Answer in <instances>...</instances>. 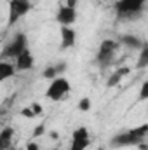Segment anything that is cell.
<instances>
[{
	"label": "cell",
	"instance_id": "ac0fdd59",
	"mask_svg": "<svg viewBox=\"0 0 148 150\" xmlns=\"http://www.w3.org/2000/svg\"><path fill=\"white\" fill-rule=\"evenodd\" d=\"M56 75H58V74H56L54 65H52V67H47V68L42 72V77H44V79H51V80H54V79H56Z\"/></svg>",
	"mask_w": 148,
	"mask_h": 150
},
{
	"label": "cell",
	"instance_id": "f546056e",
	"mask_svg": "<svg viewBox=\"0 0 148 150\" xmlns=\"http://www.w3.org/2000/svg\"><path fill=\"white\" fill-rule=\"evenodd\" d=\"M143 150H148V149H143Z\"/></svg>",
	"mask_w": 148,
	"mask_h": 150
},
{
	"label": "cell",
	"instance_id": "4dcf8cb0",
	"mask_svg": "<svg viewBox=\"0 0 148 150\" xmlns=\"http://www.w3.org/2000/svg\"><path fill=\"white\" fill-rule=\"evenodd\" d=\"M9 150H12V149H9Z\"/></svg>",
	"mask_w": 148,
	"mask_h": 150
},
{
	"label": "cell",
	"instance_id": "30bf717a",
	"mask_svg": "<svg viewBox=\"0 0 148 150\" xmlns=\"http://www.w3.org/2000/svg\"><path fill=\"white\" fill-rule=\"evenodd\" d=\"M129 72H131V68H127V67H120V68H117V70L108 77V80H106V87H115V86H118L120 80L124 79V75H127Z\"/></svg>",
	"mask_w": 148,
	"mask_h": 150
},
{
	"label": "cell",
	"instance_id": "484cf974",
	"mask_svg": "<svg viewBox=\"0 0 148 150\" xmlns=\"http://www.w3.org/2000/svg\"><path fill=\"white\" fill-rule=\"evenodd\" d=\"M65 5H68V7H73L75 9V5H77V0H66V4Z\"/></svg>",
	"mask_w": 148,
	"mask_h": 150
},
{
	"label": "cell",
	"instance_id": "4fadbf2b",
	"mask_svg": "<svg viewBox=\"0 0 148 150\" xmlns=\"http://www.w3.org/2000/svg\"><path fill=\"white\" fill-rule=\"evenodd\" d=\"M120 42H122L125 47H131V49H141L143 44H145L143 40H140V38L134 37V35H129V33H127V35H122V37H120Z\"/></svg>",
	"mask_w": 148,
	"mask_h": 150
},
{
	"label": "cell",
	"instance_id": "277c9868",
	"mask_svg": "<svg viewBox=\"0 0 148 150\" xmlns=\"http://www.w3.org/2000/svg\"><path fill=\"white\" fill-rule=\"evenodd\" d=\"M26 49H28L26 35H25V33H18L16 37L5 45V49H4V56H5V58H12V59H16V58H18L21 52H25Z\"/></svg>",
	"mask_w": 148,
	"mask_h": 150
},
{
	"label": "cell",
	"instance_id": "7c38bea8",
	"mask_svg": "<svg viewBox=\"0 0 148 150\" xmlns=\"http://www.w3.org/2000/svg\"><path fill=\"white\" fill-rule=\"evenodd\" d=\"M129 131H131L132 138L136 140V143H138V145H141V143H143V140L148 136V124H141V126L132 127V129H129Z\"/></svg>",
	"mask_w": 148,
	"mask_h": 150
},
{
	"label": "cell",
	"instance_id": "6da1fadb",
	"mask_svg": "<svg viewBox=\"0 0 148 150\" xmlns=\"http://www.w3.org/2000/svg\"><path fill=\"white\" fill-rule=\"evenodd\" d=\"M147 0H118L115 4V12L120 19H136L141 16Z\"/></svg>",
	"mask_w": 148,
	"mask_h": 150
},
{
	"label": "cell",
	"instance_id": "8992f818",
	"mask_svg": "<svg viewBox=\"0 0 148 150\" xmlns=\"http://www.w3.org/2000/svg\"><path fill=\"white\" fill-rule=\"evenodd\" d=\"M56 21L61 25V26H72L75 21H77V11L73 7H68V5H61L56 12Z\"/></svg>",
	"mask_w": 148,
	"mask_h": 150
},
{
	"label": "cell",
	"instance_id": "3957f363",
	"mask_svg": "<svg viewBox=\"0 0 148 150\" xmlns=\"http://www.w3.org/2000/svg\"><path fill=\"white\" fill-rule=\"evenodd\" d=\"M70 93V82L65 79V77H56L54 80H51L49 87H47V93L45 96L52 101H59L65 94Z\"/></svg>",
	"mask_w": 148,
	"mask_h": 150
},
{
	"label": "cell",
	"instance_id": "e0dca14e",
	"mask_svg": "<svg viewBox=\"0 0 148 150\" xmlns=\"http://www.w3.org/2000/svg\"><path fill=\"white\" fill-rule=\"evenodd\" d=\"M77 138H89V131L87 127H77L72 134V140H77Z\"/></svg>",
	"mask_w": 148,
	"mask_h": 150
},
{
	"label": "cell",
	"instance_id": "8fae6325",
	"mask_svg": "<svg viewBox=\"0 0 148 150\" xmlns=\"http://www.w3.org/2000/svg\"><path fill=\"white\" fill-rule=\"evenodd\" d=\"M12 138H14V129L11 126H5L0 133V150H9L11 149V143H12Z\"/></svg>",
	"mask_w": 148,
	"mask_h": 150
},
{
	"label": "cell",
	"instance_id": "83f0119b",
	"mask_svg": "<svg viewBox=\"0 0 148 150\" xmlns=\"http://www.w3.org/2000/svg\"><path fill=\"white\" fill-rule=\"evenodd\" d=\"M96 150H105V149H103V147H99V149H96Z\"/></svg>",
	"mask_w": 148,
	"mask_h": 150
},
{
	"label": "cell",
	"instance_id": "5bb4252c",
	"mask_svg": "<svg viewBox=\"0 0 148 150\" xmlns=\"http://www.w3.org/2000/svg\"><path fill=\"white\" fill-rule=\"evenodd\" d=\"M145 68H148V44L147 42L140 49V56H138V61H136V70H145Z\"/></svg>",
	"mask_w": 148,
	"mask_h": 150
},
{
	"label": "cell",
	"instance_id": "7a4b0ae2",
	"mask_svg": "<svg viewBox=\"0 0 148 150\" xmlns=\"http://www.w3.org/2000/svg\"><path fill=\"white\" fill-rule=\"evenodd\" d=\"M117 47H118V44L111 38H106L99 44V49H98V54H96V63L101 68H106L108 65H111V59L115 56Z\"/></svg>",
	"mask_w": 148,
	"mask_h": 150
},
{
	"label": "cell",
	"instance_id": "d4e9b609",
	"mask_svg": "<svg viewBox=\"0 0 148 150\" xmlns=\"http://www.w3.org/2000/svg\"><path fill=\"white\" fill-rule=\"evenodd\" d=\"M25 150H40V147H38V143H35V142H28Z\"/></svg>",
	"mask_w": 148,
	"mask_h": 150
},
{
	"label": "cell",
	"instance_id": "4316f807",
	"mask_svg": "<svg viewBox=\"0 0 148 150\" xmlns=\"http://www.w3.org/2000/svg\"><path fill=\"white\" fill-rule=\"evenodd\" d=\"M51 138H52V140H58V138H59V134H58V133H54V131H52V133H51Z\"/></svg>",
	"mask_w": 148,
	"mask_h": 150
},
{
	"label": "cell",
	"instance_id": "44dd1931",
	"mask_svg": "<svg viewBox=\"0 0 148 150\" xmlns=\"http://www.w3.org/2000/svg\"><path fill=\"white\" fill-rule=\"evenodd\" d=\"M21 115H23V117H26V119H35V117H37L32 107H26V108H23V110H21Z\"/></svg>",
	"mask_w": 148,
	"mask_h": 150
},
{
	"label": "cell",
	"instance_id": "f1b7e54d",
	"mask_svg": "<svg viewBox=\"0 0 148 150\" xmlns=\"http://www.w3.org/2000/svg\"><path fill=\"white\" fill-rule=\"evenodd\" d=\"M52 150H58V149H52Z\"/></svg>",
	"mask_w": 148,
	"mask_h": 150
},
{
	"label": "cell",
	"instance_id": "7402d4cb",
	"mask_svg": "<svg viewBox=\"0 0 148 150\" xmlns=\"http://www.w3.org/2000/svg\"><path fill=\"white\" fill-rule=\"evenodd\" d=\"M44 133H45V126H44V124H38L37 127L33 129V138H38V136H42Z\"/></svg>",
	"mask_w": 148,
	"mask_h": 150
},
{
	"label": "cell",
	"instance_id": "52a82bcc",
	"mask_svg": "<svg viewBox=\"0 0 148 150\" xmlns=\"http://www.w3.org/2000/svg\"><path fill=\"white\" fill-rule=\"evenodd\" d=\"M132 145H138V143H136V140L132 138L131 131H122V133H118V134H115V136L111 138V147H115V149H120V147H132Z\"/></svg>",
	"mask_w": 148,
	"mask_h": 150
},
{
	"label": "cell",
	"instance_id": "9a60e30c",
	"mask_svg": "<svg viewBox=\"0 0 148 150\" xmlns=\"http://www.w3.org/2000/svg\"><path fill=\"white\" fill-rule=\"evenodd\" d=\"M14 75V65L9 61H0V80H7Z\"/></svg>",
	"mask_w": 148,
	"mask_h": 150
},
{
	"label": "cell",
	"instance_id": "9c48e42d",
	"mask_svg": "<svg viewBox=\"0 0 148 150\" xmlns=\"http://www.w3.org/2000/svg\"><path fill=\"white\" fill-rule=\"evenodd\" d=\"M77 33L72 26H61V49H70L75 45Z\"/></svg>",
	"mask_w": 148,
	"mask_h": 150
},
{
	"label": "cell",
	"instance_id": "2e32d148",
	"mask_svg": "<svg viewBox=\"0 0 148 150\" xmlns=\"http://www.w3.org/2000/svg\"><path fill=\"white\" fill-rule=\"evenodd\" d=\"M89 143H91L89 138H77V140H72L70 150H85L89 147Z\"/></svg>",
	"mask_w": 148,
	"mask_h": 150
},
{
	"label": "cell",
	"instance_id": "5b68a950",
	"mask_svg": "<svg viewBox=\"0 0 148 150\" xmlns=\"http://www.w3.org/2000/svg\"><path fill=\"white\" fill-rule=\"evenodd\" d=\"M32 11L30 0H11L9 2V25H14L19 18Z\"/></svg>",
	"mask_w": 148,
	"mask_h": 150
},
{
	"label": "cell",
	"instance_id": "ba28073f",
	"mask_svg": "<svg viewBox=\"0 0 148 150\" xmlns=\"http://www.w3.org/2000/svg\"><path fill=\"white\" fill-rule=\"evenodd\" d=\"M33 65H35V58H33V54H32V51L30 49H26L25 52H21L18 58H16V68L18 70H30V68H33Z\"/></svg>",
	"mask_w": 148,
	"mask_h": 150
},
{
	"label": "cell",
	"instance_id": "d6986e66",
	"mask_svg": "<svg viewBox=\"0 0 148 150\" xmlns=\"http://www.w3.org/2000/svg\"><path fill=\"white\" fill-rule=\"evenodd\" d=\"M140 100H141V101L148 100V80H145V82L141 84V89H140Z\"/></svg>",
	"mask_w": 148,
	"mask_h": 150
},
{
	"label": "cell",
	"instance_id": "603a6c76",
	"mask_svg": "<svg viewBox=\"0 0 148 150\" xmlns=\"http://www.w3.org/2000/svg\"><path fill=\"white\" fill-rule=\"evenodd\" d=\"M54 68H56V74L58 75H63L65 72H66V63H58V65H54Z\"/></svg>",
	"mask_w": 148,
	"mask_h": 150
},
{
	"label": "cell",
	"instance_id": "cb8c5ba5",
	"mask_svg": "<svg viewBox=\"0 0 148 150\" xmlns=\"http://www.w3.org/2000/svg\"><path fill=\"white\" fill-rule=\"evenodd\" d=\"M32 108H33V112H35V115H42V113H44V108H42V105H40V103H37V101H35V103H32Z\"/></svg>",
	"mask_w": 148,
	"mask_h": 150
},
{
	"label": "cell",
	"instance_id": "ffe728a7",
	"mask_svg": "<svg viewBox=\"0 0 148 150\" xmlns=\"http://www.w3.org/2000/svg\"><path fill=\"white\" fill-rule=\"evenodd\" d=\"M89 108H91V100H89V98H82V100L78 101V110L87 112Z\"/></svg>",
	"mask_w": 148,
	"mask_h": 150
}]
</instances>
